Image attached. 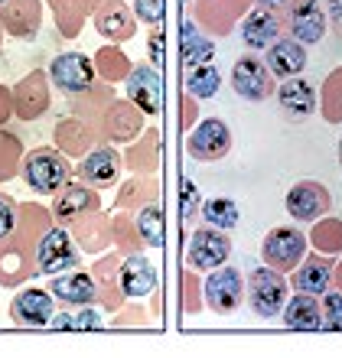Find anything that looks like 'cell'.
I'll return each instance as SVG.
<instances>
[{"label": "cell", "mask_w": 342, "mask_h": 358, "mask_svg": "<svg viewBox=\"0 0 342 358\" xmlns=\"http://www.w3.org/2000/svg\"><path fill=\"white\" fill-rule=\"evenodd\" d=\"M23 179L39 196H52L72 179V163L59 147H36L23 157Z\"/></svg>", "instance_id": "1"}, {"label": "cell", "mask_w": 342, "mask_h": 358, "mask_svg": "<svg viewBox=\"0 0 342 358\" xmlns=\"http://www.w3.org/2000/svg\"><path fill=\"white\" fill-rule=\"evenodd\" d=\"M82 255H78V245L72 231L66 225H52L39 235L36 241V251H33V273H62V271H72L78 267Z\"/></svg>", "instance_id": "2"}, {"label": "cell", "mask_w": 342, "mask_h": 358, "mask_svg": "<svg viewBox=\"0 0 342 358\" xmlns=\"http://www.w3.org/2000/svg\"><path fill=\"white\" fill-rule=\"evenodd\" d=\"M245 296L257 316H267V320H271V316H280V310H284L287 296H290V280H287L280 271H274V267L261 264L248 273Z\"/></svg>", "instance_id": "3"}, {"label": "cell", "mask_w": 342, "mask_h": 358, "mask_svg": "<svg viewBox=\"0 0 342 358\" xmlns=\"http://www.w3.org/2000/svg\"><path fill=\"white\" fill-rule=\"evenodd\" d=\"M306 248H310V238L300 228H294V225L271 228L264 245H261V261L280 273H290L306 257Z\"/></svg>", "instance_id": "4"}, {"label": "cell", "mask_w": 342, "mask_h": 358, "mask_svg": "<svg viewBox=\"0 0 342 358\" xmlns=\"http://www.w3.org/2000/svg\"><path fill=\"white\" fill-rule=\"evenodd\" d=\"M186 153L196 163H215L231 153V127L222 117H206L186 131Z\"/></svg>", "instance_id": "5"}, {"label": "cell", "mask_w": 342, "mask_h": 358, "mask_svg": "<svg viewBox=\"0 0 342 358\" xmlns=\"http://www.w3.org/2000/svg\"><path fill=\"white\" fill-rule=\"evenodd\" d=\"M231 257V238L222 228H196L190 235V245H186V264L192 271H212V267L228 264Z\"/></svg>", "instance_id": "6"}, {"label": "cell", "mask_w": 342, "mask_h": 358, "mask_svg": "<svg viewBox=\"0 0 342 358\" xmlns=\"http://www.w3.org/2000/svg\"><path fill=\"white\" fill-rule=\"evenodd\" d=\"M280 27L297 39V43H320L326 36V10L320 0H287Z\"/></svg>", "instance_id": "7"}, {"label": "cell", "mask_w": 342, "mask_h": 358, "mask_svg": "<svg viewBox=\"0 0 342 358\" xmlns=\"http://www.w3.org/2000/svg\"><path fill=\"white\" fill-rule=\"evenodd\" d=\"M284 206L294 222H316V218L333 212V192L323 182H316V179H300V182L290 186Z\"/></svg>", "instance_id": "8"}, {"label": "cell", "mask_w": 342, "mask_h": 358, "mask_svg": "<svg viewBox=\"0 0 342 358\" xmlns=\"http://www.w3.org/2000/svg\"><path fill=\"white\" fill-rule=\"evenodd\" d=\"M202 293H206V306L212 313H235L241 303H245V277L235 267H212L209 280L202 283Z\"/></svg>", "instance_id": "9"}, {"label": "cell", "mask_w": 342, "mask_h": 358, "mask_svg": "<svg viewBox=\"0 0 342 358\" xmlns=\"http://www.w3.org/2000/svg\"><path fill=\"white\" fill-rule=\"evenodd\" d=\"M49 82L59 88L62 94H82L95 85V66L85 52H62V56L52 59L49 66Z\"/></svg>", "instance_id": "10"}, {"label": "cell", "mask_w": 342, "mask_h": 358, "mask_svg": "<svg viewBox=\"0 0 342 358\" xmlns=\"http://www.w3.org/2000/svg\"><path fill=\"white\" fill-rule=\"evenodd\" d=\"M231 88L245 101H267L274 94V76L257 56H241L231 66Z\"/></svg>", "instance_id": "11"}, {"label": "cell", "mask_w": 342, "mask_h": 358, "mask_svg": "<svg viewBox=\"0 0 342 358\" xmlns=\"http://www.w3.org/2000/svg\"><path fill=\"white\" fill-rule=\"evenodd\" d=\"M98 127L111 143H134L143 134V114L127 98H111Z\"/></svg>", "instance_id": "12"}, {"label": "cell", "mask_w": 342, "mask_h": 358, "mask_svg": "<svg viewBox=\"0 0 342 358\" xmlns=\"http://www.w3.org/2000/svg\"><path fill=\"white\" fill-rule=\"evenodd\" d=\"M124 170V157L114 147H92L78 163V179L92 189H111L117 186Z\"/></svg>", "instance_id": "13"}, {"label": "cell", "mask_w": 342, "mask_h": 358, "mask_svg": "<svg viewBox=\"0 0 342 358\" xmlns=\"http://www.w3.org/2000/svg\"><path fill=\"white\" fill-rule=\"evenodd\" d=\"M52 94H49V76L43 69H33L23 82H17L13 88V114L20 121H36L49 111Z\"/></svg>", "instance_id": "14"}, {"label": "cell", "mask_w": 342, "mask_h": 358, "mask_svg": "<svg viewBox=\"0 0 342 358\" xmlns=\"http://www.w3.org/2000/svg\"><path fill=\"white\" fill-rule=\"evenodd\" d=\"M56 313V300L49 290H39V287H27L20 290L13 300H10V320L23 326V329H39V326H49Z\"/></svg>", "instance_id": "15"}, {"label": "cell", "mask_w": 342, "mask_h": 358, "mask_svg": "<svg viewBox=\"0 0 342 358\" xmlns=\"http://www.w3.org/2000/svg\"><path fill=\"white\" fill-rule=\"evenodd\" d=\"M274 94H277V108H280V114L294 124L310 121V117L316 114V108H320V101H316V88L310 85V82H304L300 76H290L287 82H280V85L274 88Z\"/></svg>", "instance_id": "16"}, {"label": "cell", "mask_w": 342, "mask_h": 358, "mask_svg": "<svg viewBox=\"0 0 342 358\" xmlns=\"http://www.w3.org/2000/svg\"><path fill=\"white\" fill-rule=\"evenodd\" d=\"M95 208H101V199H98V189L92 186H76V182H66V186L59 189V192H52V218H56V225H72L76 218L88 215V212H95Z\"/></svg>", "instance_id": "17"}, {"label": "cell", "mask_w": 342, "mask_h": 358, "mask_svg": "<svg viewBox=\"0 0 342 358\" xmlns=\"http://www.w3.org/2000/svg\"><path fill=\"white\" fill-rule=\"evenodd\" d=\"M127 101L134 108H141V114H160L163 108V82L160 72L150 66V62H141L127 72Z\"/></svg>", "instance_id": "18"}, {"label": "cell", "mask_w": 342, "mask_h": 358, "mask_svg": "<svg viewBox=\"0 0 342 358\" xmlns=\"http://www.w3.org/2000/svg\"><path fill=\"white\" fill-rule=\"evenodd\" d=\"M49 293L52 300H59L62 306H92L98 303V283L92 273L85 271H62V273H52L49 280Z\"/></svg>", "instance_id": "19"}, {"label": "cell", "mask_w": 342, "mask_h": 358, "mask_svg": "<svg viewBox=\"0 0 342 358\" xmlns=\"http://www.w3.org/2000/svg\"><path fill=\"white\" fill-rule=\"evenodd\" d=\"M95 29L101 33V36L108 39V43H127V39H134V33H137V17H134V10L127 7V3H121V0H101L95 10Z\"/></svg>", "instance_id": "20"}, {"label": "cell", "mask_w": 342, "mask_h": 358, "mask_svg": "<svg viewBox=\"0 0 342 358\" xmlns=\"http://www.w3.org/2000/svg\"><path fill=\"white\" fill-rule=\"evenodd\" d=\"M0 27L13 39L36 36L43 27V0H7L0 7Z\"/></svg>", "instance_id": "21"}, {"label": "cell", "mask_w": 342, "mask_h": 358, "mask_svg": "<svg viewBox=\"0 0 342 358\" xmlns=\"http://www.w3.org/2000/svg\"><path fill=\"white\" fill-rule=\"evenodd\" d=\"M248 13V0H199L196 3V27L215 36H228L231 27Z\"/></svg>", "instance_id": "22"}, {"label": "cell", "mask_w": 342, "mask_h": 358, "mask_svg": "<svg viewBox=\"0 0 342 358\" xmlns=\"http://www.w3.org/2000/svg\"><path fill=\"white\" fill-rule=\"evenodd\" d=\"M117 277H121V293L131 296V300H143V296H150V293L157 290V267H153L141 251L124 255Z\"/></svg>", "instance_id": "23"}, {"label": "cell", "mask_w": 342, "mask_h": 358, "mask_svg": "<svg viewBox=\"0 0 342 358\" xmlns=\"http://www.w3.org/2000/svg\"><path fill=\"white\" fill-rule=\"evenodd\" d=\"M329 283H333V261H329V255H310L290 271V287L300 293L323 296L329 290Z\"/></svg>", "instance_id": "24"}, {"label": "cell", "mask_w": 342, "mask_h": 358, "mask_svg": "<svg viewBox=\"0 0 342 358\" xmlns=\"http://www.w3.org/2000/svg\"><path fill=\"white\" fill-rule=\"evenodd\" d=\"M52 222H56L52 212L43 208V206H36V202H29V206H17V228H13V235L10 238H17L13 245H17L23 255H29V251H36L39 235H43Z\"/></svg>", "instance_id": "25"}, {"label": "cell", "mask_w": 342, "mask_h": 358, "mask_svg": "<svg viewBox=\"0 0 342 358\" xmlns=\"http://www.w3.org/2000/svg\"><path fill=\"white\" fill-rule=\"evenodd\" d=\"M264 66L271 69V76H277V78L300 76V72L306 69V49H304V43H297L294 36H287V39L277 36L274 43L267 46Z\"/></svg>", "instance_id": "26"}, {"label": "cell", "mask_w": 342, "mask_h": 358, "mask_svg": "<svg viewBox=\"0 0 342 358\" xmlns=\"http://www.w3.org/2000/svg\"><path fill=\"white\" fill-rule=\"evenodd\" d=\"M280 29L284 27H280V17H277L274 10L255 7L241 17V39H245L248 49H267L280 36Z\"/></svg>", "instance_id": "27"}, {"label": "cell", "mask_w": 342, "mask_h": 358, "mask_svg": "<svg viewBox=\"0 0 342 358\" xmlns=\"http://www.w3.org/2000/svg\"><path fill=\"white\" fill-rule=\"evenodd\" d=\"M284 326L287 329H297V332H313V329H323V306L316 300L313 293H300L297 296H287L284 303Z\"/></svg>", "instance_id": "28"}, {"label": "cell", "mask_w": 342, "mask_h": 358, "mask_svg": "<svg viewBox=\"0 0 342 358\" xmlns=\"http://www.w3.org/2000/svg\"><path fill=\"white\" fill-rule=\"evenodd\" d=\"M117 271H121V257L117 255L101 257V261L92 267V277H95V283H98V303H101L108 313L121 310V303H124L121 277H117Z\"/></svg>", "instance_id": "29"}, {"label": "cell", "mask_w": 342, "mask_h": 358, "mask_svg": "<svg viewBox=\"0 0 342 358\" xmlns=\"http://www.w3.org/2000/svg\"><path fill=\"white\" fill-rule=\"evenodd\" d=\"M69 231H72V238H76L85 251H92V255L105 251V245L111 241V222L101 215V208H95V212L76 218V222L69 225Z\"/></svg>", "instance_id": "30"}, {"label": "cell", "mask_w": 342, "mask_h": 358, "mask_svg": "<svg viewBox=\"0 0 342 358\" xmlns=\"http://www.w3.org/2000/svg\"><path fill=\"white\" fill-rule=\"evenodd\" d=\"M95 141V127L85 124L82 117H62L56 124V147L66 157H85Z\"/></svg>", "instance_id": "31"}, {"label": "cell", "mask_w": 342, "mask_h": 358, "mask_svg": "<svg viewBox=\"0 0 342 358\" xmlns=\"http://www.w3.org/2000/svg\"><path fill=\"white\" fill-rule=\"evenodd\" d=\"M180 52H183V66L192 69V66H202V62H209L215 56V46H212V39L196 27V20H186L180 29Z\"/></svg>", "instance_id": "32"}, {"label": "cell", "mask_w": 342, "mask_h": 358, "mask_svg": "<svg viewBox=\"0 0 342 358\" xmlns=\"http://www.w3.org/2000/svg\"><path fill=\"white\" fill-rule=\"evenodd\" d=\"M157 163H160V137H157V131H143L137 141L131 143V150L124 153V166H131L134 173H147L150 176L153 170H157Z\"/></svg>", "instance_id": "33"}, {"label": "cell", "mask_w": 342, "mask_h": 358, "mask_svg": "<svg viewBox=\"0 0 342 358\" xmlns=\"http://www.w3.org/2000/svg\"><path fill=\"white\" fill-rule=\"evenodd\" d=\"M92 66H95V76L105 78L108 85H114V82H124L127 78V72H131V59H127V52H124L117 43H108V46H101L95 52V59H92Z\"/></svg>", "instance_id": "34"}, {"label": "cell", "mask_w": 342, "mask_h": 358, "mask_svg": "<svg viewBox=\"0 0 342 358\" xmlns=\"http://www.w3.org/2000/svg\"><path fill=\"white\" fill-rule=\"evenodd\" d=\"M33 273L29 255H23L17 245H0V287H17Z\"/></svg>", "instance_id": "35"}, {"label": "cell", "mask_w": 342, "mask_h": 358, "mask_svg": "<svg viewBox=\"0 0 342 358\" xmlns=\"http://www.w3.org/2000/svg\"><path fill=\"white\" fill-rule=\"evenodd\" d=\"M157 199V179H143L141 173H137V179H131V182H124L121 189H117V202H114V208L117 212H137L141 206H147V202H153Z\"/></svg>", "instance_id": "36"}, {"label": "cell", "mask_w": 342, "mask_h": 358, "mask_svg": "<svg viewBox=\"0 0 342 358\" xmlns=\"http://www.w3.org/2000/svg\"><path fill=\"white\" fill-rule=\"evenodd\" d=\"M134 225H137V235H141V241L147 248L163 245V208L157 206V199L134 212Z\"/></svg>", "instance_id": "37"}, {"label": "cell", "mask_w": 342, "mask_h": 358, "mask_svg": "<svg viewBox=\"0 0 342 358\" xmlns=\"http://www.w3.org/2000/svg\"><path fill=\"white\" fill-rule=\"evenodd\" d=\"M202 218L206 225L222 228V231H231V228L241 222V212H238V202L228 196H212L202 202Z\"/></svg>", "instance_id": "38"}, {"label": "cell", "mask_w": 342, "mask_h": 358, "mask_svg": "<svg viewBox=\"0 0 342 358\" xmlns=\"http://www.w3.org/2000/svg\"><path fill=\"white\" fill-rule=\"evenodd\" d=\"M183 85H186V92H190L196 101H202V98H212V94H219L222 76H219V69H215V66L202 62V66L186 69V78H183Z\"/></svg>", "instance_id": "39"}, {"label": "cell", "mask_w": 342, "mask_h": 358, "mask_svg": "<svg viewBox=\"0 0 342 358\" xmlns=\"http://www.w3.org/2000/svg\"><path fill=\"white\" fill-rule=\"evenodd\" d=\"M43 3H49L52 7V17H56V27L59 33L66 39H76L78 33H82V27H85V10L78 7L76 0H43Z\"/></svg>", "instance_id": "40"}, {"label": "cell", "mask_w": 342, "mask_h": 358, "mask_svg": "<svg viewBox=\"0 0 342 358\" xmlns=\"http://www.w3.org/2000/svg\"><path fill=\"white\" fill-rule=\"evenodd\" d=\"M310 245L320 251V255H339L342 251V222L339 218H316L313 231H310Z\"/></svg>", "instance_id": "41"}, {"label": "cell", "mask_w": 342, "mask_h": 358, "mask_svg": "<svg viewBox=\"0 0 342 358\" xmlns=\"http://www.w3.org/2000/svg\"><path fill=\"white\" fill-rule=\"evenodd\" d=\"M49 326H52V329H66V332H88V329H101L105 320H101L92 306H78L76 313H62V316L52 313Z\"/></svg>", "instance_id": "42"}, {"label": "cell", "mask_w": 342, "mask_h": 358, "mask_svg": "<svg viewBox=\"0 0 342 358\" xmlns=\"http://www.w3.org/2000/svg\"><path fill=\"white\" fill-rule=\"evenodd\" d=\"M329 124H342V66L329 72L323 85V104L316 108Z\"/></svg>", "instance_id": "43"}, {"label": "cell", "mask_w": 342, "mask_h": 358, "mask_svg": "<svg viewBox=\"0 0 342 358\" xmlns=\"http://www.w3.org/2000/svg\"><path fill=\"white\" fill-rule=\"evenodd\" d=\"M111 238H114V245H117L121 255H134V251H141L143 248L141 235H137V225H134V218L127 215V212H117V215H114Z\"/></svg>", "instance_id": "44"}, {"label": "cell", "mask_w": 342, "mask_h": 358, "mask_svg": "<svg viewBox=\"0 0 342 358\" xmlns=\"http://www.w3.org/2000/svg\"><path fill=\"white\" fill-rule=\"evenodd\" d=\"M20 160H23V143H20L17 134L0 131V182L17 176Z\"/></svg>", "instance_id": "45"}, {"label": "cell", "mask_w": 342, "mask_h": 358, "mask_svg": "<svg viewBox=\"0 0 342 358\" xmlns=\"http://www.w3.org/2000/svg\"><path fill=\"white\" fill-rule=\"evenodd\" d=\"M199 310H202V283L196 280V271L186 267L183 271V313L196 316Z\"/></svg>", "instance_id": "46"}, {"label": "cell", "mask_w": 342, "mask_h": 358, "mask_svg": "<svg viewBox=\"0 0 342 358\" xmlns=\"http://www.w3.org/2000/svg\"><path fill=\"white\" fill-rule=\"evenodd\" d=\"M326 300L320 303L323 306V326L329 332H342V293L339 290H329L323 293Z\"/></svg>", "instance_id": "47"}, {"label": "cell", "mask_w": 342, "mask_h": 358, "mask_svg": "<svg viewBox=\"0 0 342 358\" xmlns=\"http://www.w3.org/2000/svg\"><path fill=\"white\" fill-rule=\"evenodd\" d=\"M131 10H134V17L141 20V23H147V27H160L163 13H166L163 0H134Z\"/></svg>", "instance_id": "48"}, {"label": "cell", "mask_w": 342, "mask_h": 358, "mask_svg": "<svg viewBox=\"0 0 342 358\" xmlns=\"http://www.w3.org/2000/svg\"><path fill=\"white\" fill-rule=\"evenodd\" d=\"M13 228H17V202L7 192H0V245L10 241Z\"/></svg>", "instance_id": "49"}, {"label": "cell", "mask_w": 342, "mask_h": 358, "mask_svg": "<svg viewBox=\"0 0 342 358\" xmlns=\"http://www.w3.org/2000/svg\"><path fill=\"white\" fill-rule=\"evenodd\" d=\"M196 208H199V189H196L192 179H183V222H186V225L192 222Z\"/></svg>", "instance_id": "50"}, {"label": "cell", "mask_w": 342, "mask_h": 358, "mask_svg": "<svg viewBox=\"0 0 342 358\" xmlns=\"http://www.w3.org/2000/svg\"><path fill=\"white\" fill-rule=\"evenodd\" d=\"M111 326L114 329H124V326H147V313H143L141 306H127V310H121V316H114Z\"/></svg>", "instance_id": "51"}, {"label": "cell", "mask_w": 342, "mask_h": 358, "mask_svg": "<svg viewBox=\"0 0 342 358\" xmlns=\"http://www.w3.org/2000/svg\"><path fill=\"white\" fill-rule=\"evenodd\" d=\"M196 111H199V108H196V98L186 92V94H183V121H180L183 131H190V127H192V117H196Z\"/></svg>", "instance_id": "52"}, {"label": "cell", "mask_w": 342, "mask_h": 358, "mask_svg": "<svg viewBox=\"0 0 342 358\" xmlns=\"http://www.w3.org/2000/svg\"><path fill=\"white\" fill-rule=\"evenodd\" d=\"M10 114H13V92L7 85H0V127L10 121Z\"/></svg>", "instance_id": "53"}, {"label": "cell", "mask_w": 342, "mask_h": 358, "mask_svg": "<svg viewBox=\"0 0 342 358\" xmlns=\"http://www.w3.org/2000/svg\"><path fill=\"white\" fill-rule=\"evenodd\" d=\"M320 3H326V17L333 20L336 27H342V0H320Z\"/></svg>", "instance_id": "54"}, {"label": "cell", "mask_w": 342, "mask_h": 358, "mask_svg": "<svg viewBox=\"0 0 342 358\" xmlns=\"http://www.w3.org/2000/svg\"><path fill=\"white\" fill-rule=\"evenodd\" d=\"M255 3H257V7H264V10H274V13H277V10H284L287 0H255Z\"/></svg>", "instance_id": "55"}, {"label": "cell", "mask_w": 342, "mask_h": 358, "mask_svg": "<svg viewBox=\"0 0 342 358\" xmlns=\"http://www.w3.org/2000/svg\"><path fill=\"white\" fill-rule=\"evenodd\" d=\"M150 59L153 62H160V33H153L150 36Z\"/></svg>", "instance_id": "56"}, {"label": "cell", "mask_w": 342, "mask_h": 358, "mask_svg": "<svg viewBox=\"0 0 342 358\" xmlns=\"http://www.w3.org/2000/svg\"><path fill=\"white\" fill-rule=\"evenodd\" d=\"M76 3H78V7H82V10H85V13H95V10H98V3H101V0H76Z\"/></svg>", "instance_id": "57"}, {"label": "cell", "mask_w": 342, "mask_h": 358, "mask_svg": "<svg viewBox=\"0 0 342 358\" xmlns=\"http://www.w3.org/2000/svg\"><path fill=\"white\" fill-rule=\"evenodd\" d=\"M333 283H336V290L342 293V261H339V264L333 267Z\"/></svg>", "instance_id": "58"}, {"label": "cell", "mask_w": 342, "mask_h": 358, "mask_svg": "<svg viewBox=\"0 0 342 358\" xmlns=\"http://www.w3.org/2000/svg\"><path fill=\"white\" fill-rule=\"evenodd\" d=\"M3 36H7V33H3V27H0V46H3Z\"/></svg>", "instance_id": "59"}, {"label": "cell", "mask_w": 342, "mask_h": 358, "mask_svg": "<svg viewBox=\"0 0 342 358\" xmlns=\"http://www.w3.org/2000/svg\"><path fill=\"white\" fill-rule=\"evenodd\" d=\"M339 163H342V141H339Z\"/></svg>", "instance_id": "60"}, {"label": "cell", "mask_w": 342, "mask_h": 358, "mask_svg": "<svg viewBox=\"0 0 342 358\" xmlns=\"http://www.w3.org/2000/svg\"><path fill=\"white\" fill-rule=\"evenodd\" d=\"M3 3H7V0H0V7H3Z\"/></svg>", "instance_id": "61"}]
</instances>
